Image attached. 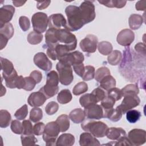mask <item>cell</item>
Returning a JSON list of instances; mask_svg holds the SVG:
<instances>
[{
  "instance_id": "1",
  "label": "cell",
  "mask_w": 146,
  "mask_h": 146,
  "mask_svg": "<svg viewBox=\"0 0 146 146\" xmlns=\"http://www.w3.org/2000/svg\"><path fill=\"white\" fill-rule=\"evenodd\" d=\"M65 13L67 17L66 29L68 31H77L85 25L79 7L68 6L65 9Z\"/></svg>"
},
{
  "instance_id": "2",
  "label": "cell",
  "mask_w": 146,
  "mask_h": 146,
  "mask_svg": "<svg viewBox=\"0 0 146 146\" xmlns=\"http://www.w3.org/2000/svg\"><path fill=\"white\" fill-rule=\"evenodd\" d=\"M57 44L66 45L69 48L71 51L76 48L77 39L74 34L66 29H61L59 30L55 29L52 48H54Z\"/></svg>"
},
{
  "instance_id": "3",
  "label": "cell",
  "mask_w": 146,
  "mask_h": 146,
  "mask_svg": "<svg viewBox=\"0 0 146 146\" xmlns=\"http://www.w3.org/2000/svg\"><path fill=\"white\" fill-rule=\"evenodd\" d=\"M59 82L58 73L54 70L51 71L47 75L46 84L39 90V91L42 92L47 99L52 98L58 92Z\"/></svg>"
},
{
  "instance_id": "4",
  "label": "cell",
  "mask_w": 146,
  "mask_h": 146,
  "mask_svg": "<svg viewBox=\"0 0 146 146\" xmlns=\"http://www.w3.org/2000/svg\"><path fill=\"white\" fill-rule=\"evenodd\" d=\"M82 128L96 137H103L106 135L108 126L102 121H86L82 123Z\"/></svg>"
},
{
  "instance_id": "5",
  "label": "cell",
  "mask_w": 146,
  "mask_h": 146,
  "mask_svg": "<svg viewBox=\"0 0 146 146\" xmlns=\"http://www.w3.org/2000/svg\"><path fill=\"white\" fill-rule=\"evenodd\" d=\"M56 68L58 72L60 83L64 86L70 85L74 79L71 66L66 62L59 60L56 65Z\"/></svg>"
},
{
  "instance_id": "6",
  "label": "cell",
  "mask_w": 146,
  "mask_h": 146,
  "mask_svg": "<svg viewBox=\"0 0 146 146\" xmlns=\"http://www.w3.org/2000/svg\"><path fill=\"white\" fill-rule=\"evenodd\" d=\"M60 129L56 121H51L46 125L43 133V139L47 145H56V138Z\"/></svg>"
},
{
  "instance_id": "7",
  "label": "cell",
  "mask_w": 146,
  "mask_h": 146,
  "mask_svg": "<svg viewBox=\"0 0 146 146\" xmlns=\"http://www.w3.org/2000/svg\"><path fill=\"white\" fill-rule=\"evenodd\" d=\"M34 31L38 33H44L48 25V18L46 14L42 12L35 13L31 18Z\"/></svg>"
},
{
  "instance_id": "8",
  "label": "cell",
  "mask_w": 146,
  "mask_h": 146,
  "mask_svg": "<svg viewBox=\"0 0 146 146\" xmlns=\"http://www.w3.org/2000/svg\"><path fill=\"white\" fill-rule=\"evenodd\" d=\"M83 17L84 24H87L93 21L95 18V6L91 1H83L79 7Z\"/></svg>"
},
{
  "instance_id": "9",
  "label": "cell",
  "mask_w": 146,
  "mask_h": 146,
  "mask_svg": "<svg viewBox=\"0 0 146 146\" xmlns=\"http://www.w3.org/2000/svg\"><path fill=\"white\" fill-rule=\"evenodd\" d=\"M121 103L116 107L122 114L125 113L128 111L138 106L140 103V98L137 95H130L124 96Z\"/></svg>"
},
{
  "instance_id": "10",
  "label": "cell",
  "mask_w": 146,
  "mask_h": 146,
  "mask_svg": "<svg viewBox=\"0 0 146 146\" xmlns=\"http://www.w3.org/2000/svg\"><path fill=\"white\" fill-rule=\"evenodd\" d=\"M98 43V39L95 35L88 34L80 41L79 46L83 51L93 53L96 50Z\"/></svg>"
},
{
  "instance_id": "11",
  "label": "cell",
  "mask_w": 146,
  "mask_h": 146,
  "mask_svg": "<svg viewBox=\"0 0 146 146\" xmlns=\"http://www.w3.org/2000/svg\"><path fill=\"white\" fill-rule=\"evenodd\" d=\"M83 111L85 117L88 120H99L103 117V108L96 103L85 107Z\"/></svg>"
},
{
  "instance_id": "12",
  "label": "cell",
  "mask_w": 146,
  "mask_h": 146,
  "mask_svg": "<svg viewBox=\"0 0 146 146\" xmlns=\"http://www.w3.org/2000/svg\"><path fill=\"white\" fill-rule=\"evenodd\" d=\"M128 139L132 145H143L146 141V132L144 129H133L129 132Z\"/></svg>"
},
{
  "instance_id": "13",
  "label": "cell",
  "mask_w": 146,
  "mask_h": 146,
  "mask_svg": "<svg viewBox=\"0 0 146 146\" xmlns=\"http://www.w3.org/2000/svg\"><path fill=\"white\" fill-rule=\"evenodd\" d=\"M35 64L44 71H50L52 68V63L47 55L42 52L36 53L34 57Z\"/></svg>"
},
{
  "instance_id": "14",
  "label": "cell",
  "mask_w": 146,
  "mask_h": 146,
  "mask_svg": "<svg viewBox=\"0 0 146 146\" xmlns=\"http://www.w3.org/2000/svg\"><path fill=\"white\" fill-rule=\"evenodd\" d=\"M135 39V34L130 29H123L117 36V42L123 46H129Z\"/></svg>"
},
{
  "instance_id": "15",
  "label": "cell",
  "mask_w": 146,
  "mask_h": 146,
  "mask_svg": "<svg viewBox=\"0 0 146 146\" xmlns=\"http://www.w3.org/2000/svg\"><path fill=\"white\" fill-rule=\"evenodd\" d=\"M66 25L67 21L62 14H54L48 17L49 29L59 30L61 29L62 27H64V29H66Z\"/></svg>"
},
{
  "instance_id": "16",
  "label": "cell",
  "mask_w": 146,
  "mask_h": 146,
  "mask_svg": "<svg viewBox=\"0 0 146 146\" xmlns=\"http://www.w3.org/2000/svg\"><path fill=\"white\" fill-rule=\"evenodd\" d=\"M15 13V8L11 5H5L0 9V27L12 19Z\"/></svg>"
},
{
  "instance_id": "17",
  "label": "cell",
  "mask_w": 146,
  "mask_h": 146,
  "mask_svg": "<svg viewBox=\"0 0 146 146\" xmlns=\"http://www.w3.org/2000/svg\"><path fill=\"white\" fill-rule=\"evenodd\" d=\"M84 59V56L82 52L78 51H75L71 52H69L64 56L62 58L59 60L66 62L67 63L72 66L74 64L83 63Z\"/></svg>"
},
{
  "instance_id": "18",
  "label": "cell",
  "mask_w": 146,
  "mask_h": 146,
  "mask_svg": "<svg viewBox=\"0 0 146 146\" xmlns=\"http://www.w3.org/2000/svg\"><path fill=\"white\" fill-rule=\"evenodd\" d=\"M47 98L40 91L32 92L28 98L27 102L31 107H38L42 106L46 101Z\"/></svg>"
},
{
  "instance_id": "19",
  "label": "cell",
  "mask_w": 146,
  "mask_h": 146,
  "mask_svg": "<svg viewBox=\"0 0 146 146\" xmlns=\"http://www.w3.org/2000/svg\"><path fill=\"white\" fill-rule=\"evenodd\" d=\"M79 144L81 146L100 145V144L98 139L91 133L86 132H83L80 135Z\"/></svg>"
},
{
  "instance_id": "20",
  "label": "cell",
  "mask_w": 146,
  "mask_h": 146,
  "mask_svg": "<svg viewBox=\"0 0 146 146\" xmlns=\"http://www.w3.org/2000/svg\"><path fill=\"white\" fill-rule=\"evenodd\" d=\"M1 66L4 79L10 76L16 71L12 62L6 58L1 57Z\"/></svg>"
},
{
  "instance_id": "21",
  "label": "cell",
  "mask_w": 146,
  "mask_h": 146,
  "mask_svg": "<svg viewBox=\"0 0 146 146\" xmlns=\"http://www.w3.org/2000/svg\"><path fill=\"white\" fill-rule=\"evenodd\" d=\"M106 136L110 140H117L120 137L126 136V132L120 127H111L107 129Z\"/></svg>"
},
{
  "instance_id": "22",
  "label": "cell",
  "mask_w": 146,
  "mask_h": 146,
  "mask_svg": "<svg viewBox=\"0 0 146 146\" xmlns=\"http://www.w3.org/2000/svg\"><path fill=\"white\" fill-rule=\"evenodd\" d=\"M75 143V137L71 133H63L57 139L56 145L71 146Z\"/></svg>"
},
{
  "instance_id": "23",
  "label": "cell",
  "mask_w": 146,
  "mask_h": 146,
  "mask_svg": "<svg viewBox=\"0 0 146 146\" xmlns=\"http://www.w3.org/2000/svg\"><path fill=\"white\" fill-rule=\"evenodd\" d=\"M122 113L121 112L117 109H113V108L103 110V117L108 118L112 121H117L120 120L122 117Z\"/></svg>"
},
{
  "instance_id": "24",
  "label": "cell",
  "mask_w": 146,
  "mask_h": 146,
  "mask_svg": "<svg viewBox=\"0 0 146 146\" xmlns=\"http://www.w3.org/2000/svg\"><path fill=\"white\" fill-rule=\"evenodd\" d=\"M69 117L71 120L75 124L82 123L84 119L85 115L84 111L80 108H75L71 111L69 114Z\"/></svg>"
},
{
  "instance_id": "25",
  "label": "cell",
  "mask_w": 146,
  "mask_h": 146,
  "mask_svg": "<svg viewBox=\"0 0 146 146\" xmlns=\"http://www.w3.org/2000/svg\"><path fill=\"white\" fill-rule=\"evenodd\" d=\"M143 17L139 14H132L128 19L129 27L132 30H137L140 28L143 24Z\"/></svg>"
},
{
  "instance_id": "26",
  "label": "cell",
  "mask_w": 146,
  "mask_h": 146,
  "mask_svg": "<svg viewBox=\"0 0 146 146\" xmlns=\"http://www.w3.org/2000/svg\"><path fill=\"white\" fill-rule=\"evenodd\" d=\"M99 83L100 87L106 91H108L116 86V80L110 75L105 76L99 82Z\"/></svg>"
},
{
  "instance_id": "27",
  "label": "cell",
  "mask_w": 146,
  "mask_h": 146,
  "mask_svg": "<svg viewBox=\"0 0 146 146\" xmlns=\"http://www.w3.org/2000/svg\"><path fill=\"white\" fill-rule=\"evenodd\" d=\"M55 121L59 125L62 132H66L70 128V117L67 115H61L58 117Z\"/></svg>"
},
{
  "instance_id": "28",
  "label": "cell",
  "mask_w": 146,
  "mask_h": 146,
  "mask_svg": "<svg viewBox=\"0 0 146 146\" xmlns=\"http://www.w3.org/2000/svg\"><path fill=\"white\" fill-rule=\"evenodd\" d=\"M72 96L69 90L64 89L61 90L57 96L58 102L60 104H67L72 100Z\"/></svg>"
},
{
  "instance_id": "29",
  "label": "cell",
  "mask_w": 146,
  "mask_h": 146,
  "mask_svg": "<svg viewBox=\"0 0 146 146\" xmlns=\"http://www.w3.org/2000/svg\"><path fill=\"white\" fill-rule=\"evenodd\" d=\"M122 58L121 52L119 50L112 51L108 56V62L112 66H116L119 64Z\"/></svg>"
},
{
  "instance_id": "30",
  "label": "cell",
  "mask_w": 146,
  "mask_h": 146,
  "mask_svg": "<svg viewBox=\"0 0 146 146\" xmlns=\"http://www.w3.org/2000/svg\"><path fill=\"white\" fill-rule=\"evenodd\" d=\"M123 96H130V95H137L139 93V90L136 84H129L125 86L121 90Z\"/></svg>"
},
{
  "instance_id": "31",
  "label": "cell",
  "mask_w": 146,
  "mask_h": 146,
  "mask_svg": "<svg viewBox=\"0 0 146 146\" xmlns=\"http://www.w3.org/2000/svg\"><path fill=\"white\" fill-rule=\"evenodd\" d=\"M14 28L11 23H7L3 26L0 27V35L9 39L14 35Z\"/></svg>"
},
{
  "instance_id": "32",
  "label": "cell",
  "mask_w": 146,
  "mask_h": 146,
  "mask_svg": "<svg viewBox=\"0 0 146 146\" xmlns=\"http://www.w3.org/2000/svg\"><path fill=\"white\" fill-rule=\"evenodd\" d=\"M98 2L108 7H116V8H122L125 5L126 1H120V0H110V1H98Z\"/></svg>"
},
{
  "instance_id": "33",
  "label": "cell",
  "mask_w": 146,
  "mask_h": 146,
  "mask_svg": "<svg viewBox=\"0 0 146 146\" xmlns=\"http://www.w3.org/2000/svg\"><path fill=\"white\" fill-rule=\"evenodd\" d=\"M11 119L10 113L6 110H1L0 111V127L1 128H6L9 125Z\"/></svg>"
},
{
  "instance_id": "34",
  "label": "cell",
  "mask_w": 146,
  "mask_h": 146,
  "mask_svg": "<svg viewBox=\"0 0 146 146\" xmlns=\"http://www.w3.org/2000/svg\"><path fill=\"white\" fill-rule=\"evenodd\" d=\"M112 48L111 43L107 41H102L98 45L99 52L103 55H109L112 51Z\"/></svg>"
},
{
  "instance_id": "35",
  "label": "cell",
  "mask_w": 146,
  "mask_h": 146,
  "mask_svg": "<svg viewBox=\"0 0 146 146\" xmlns=\"http://www.w3.org/2000/svg\"><path fill=\"white\" fill-rule=\"evenodd\" d=\"M43 39V35L35 31H31L27 35V40L31 44H38Z\"/></svg>"
},
{
  "instance_id": "36",
  "label": "cell",
  "mask_w": 146,
  "mask_h": 146,
  "mask_svg": "<svg viewBox=\"0 0 146 146\" xmlns=\"http://www.w3.org/2000/svg\"><path fill=\"white\" fill-rule=\"evenodd\" d=\"M141 115L140 111L136 110H130L126 112V119L130 123H135L140 119Z\"/></svg>"
},
{
  "instance_id": "37",
  "label": "cell",
  "mask_w": 146,
  "mask_h": 146,
  "mask_svg": "<svg viewBox=\"0 0 146 146\" xmlns=\"http://www.w3.org/2000/svg\"><path fill=\"white\" fill-rule=\"evenodd\" d=\"M91 94L95 103H98L100 101H102L106 96L105 91L101 87H98L94 89Z\"/></svg>"
},
{
  "instance_id": "38",
  "label": "cell",
  "mask_w": 146,
  "mask_h": 146,
  "mask_svg": "<svg viewBox=\"0 0 146 146\" xmlns=\"http://www.w3.org/2000/svg\"><path fill=\"white\" fill-rule=\"evenodd\" d=\"M43 117V112L42 110L38 107L33 108L30 112L29 119L34 123H36L42 119Z\"/></svg>"
},
{
  "instance_id": "39",
  "label": "cell",
  "mask_w": 146,
  "mask_h": 146,
  "mask_svg": "<svg viewBox=\"0 0 146 146\" xmlns=\"http://www.w3.org/2000/svg\"><path fill=\"white\" fill-rule=\"evenodd\" d=\"M22 145L24 146L35 145L38 140L33 134L31 135H23L21 136Z\"/></svg>"
},
{
  "instance_id": "40",
  "label": "cell",
  "mask_w": 146,
  "mask_h": 146,
  "mask_svg": "<svg viewBox=\"0 0 146 146\" xmlns=\"http://www.w3.org/2000/svg\"><path fill=\"white\" fill-rule=\"evenodd\" d=\"M95 70L92 66H86L84 67V72L82 76L83 80L88 81L92 80L95 77Z\"/></svg>"
},
{
  "instance_id": "41",
  "label": "cell",
  "mask_w": 146,
  "mask_h": 146,
  "mask_svg": "<svg viewBox=\"0 0 146 146\" xmlns=\"http://www.w3.org/2000/svg\"><path fill=\"white\" fill-rule=\"evenodd\" d=\"M88 90V85L86 82H80L77 83L72 89L73 94L79 95L86 92Z\"/></svg>"
},
{
  "instance_id": "42",
  "label": "cell",
  "mask_w": 146,
  "mask_h": 146,
  "mask_svg": "<svg viewBox=\"0 0 146 146\" xmlns=\"http://www.w3.org/2000/svg\"><path fill=\"white\" fill-rule=\"evenodd\" d=\"M108 75H110V70L106 67H102L96 70L94 78L97 82H99L103 78Z\"/></svg>"
},
{
  "instance_id": "43",
  "label": "cell",
  "mask_w": 146,
  "mask_h": 146,
  "mask_svg": "<svg viewBox=\"0 0 146 146\" xmlns=\"http://www.w3.org/2000/svg\"><path fill=\"white\" fill-rule=\"evenodd\" d=\"M79 103L81 106L84 108L95 103L91 94H86L82 95L79 99Z\"/></svg>"
},
{
  "instance_id": "44",
  "label": "cell",
  "mask_w": 146,
  "mask_h": 146,
  "mask_svg": "<svg viewBox=\"0 0 146 146\" xmlns=\"http://www.w3.org/2000/svg\"><path fill=\"white\" fill-rule=\"evenodd\" d=\"M115 100L112 98L106 96L102 101H101V106L104 109L103 110H109L113 108L115 103Z\"/></svg>"
},
{
  "instance_id": "45",
  "label": "cell",
  "mask_w": 146,
  "mask_h": 146,
  "mask_svg": "<svg viewBox=\"0 0 146 146\" xmlns=\"http://www.w3.org/2000/svg\"><path fill=\"white\" fill-rule=\"evenodd\" d=\"M28 114V107L26 104H24L20 108L17 110L14 113V116L18 120H23Z\"/></svg>"
},
{
  "instance_id": "46",
  "label": "cell",
  "mask_w": 146,
  "mask_h": 146,
  "mask_svg": "<svg viewBox=\"0 0 146 146\" xmlns=\"http://www.w3.org/2000/svg\"><path fill=\"white\" fill-rule=\"evenodd\" d=\"M10 128L11 131L15 134H22L23 132L22 123L18 120H14L11 123Z\"/></svg>"
},
{
  "instance_id": "47",
  "label": "cell",
  "mask_w": 146,
  "mask_h": 146,
  "mask_svg": "<svg viewBox=\"0 0 146 146\" xmlns=\"http://www.w3.org/2000/svg\"><path fill=\"white\" fill-rule=\"evenodd\" d=\"M59 108V105L55 102H49L45 107V111L46 113L48 115H54L56 113Z\"/></svg>"
},
{
  "instance_id": "48",
  "label": "cell",
  "mask_w": 146,
  "mask_h": 146,
  "mask_svg": "<svg viewBox=\"0 0 146 146\" xmlns=\"http://www.w3.org/2000/svg\"><path fill=\"white\" fill-rule=\"evenodd\" d=\"M107 95L108 96L114 99L115 101H117L120 100L123 96L121 90L116 87H113L109 90L108 91Z\"/></svg>"
},
{
  "instance_id": "49",
  "label": "cell",
  "mask_w": 146,
  "mask_h": 146,
  "mask_svg": "<svg viewBox=\"0 0 146 146\" xmlns=\"http://www.w3.org/2000/svg\"><path fill=\"white\" fill-rule=\"evenodd\" d=\"M19 25L21 29L23 31H27L30 27L29 19L26 16H21L19 18Z\"/></svg>"
},
{
  "instance_id": "50",
  "label": "cell",
  "mask_w": 146,
  "mask_h": 146,
  "mask_svg": "<svg viewBox=\"0 0 146 146\" xmlns=\"http://www.w3.org/2000/svg\"><path fill=\"white\" fill-rule=\"evenodd\" d=\"M25 84L23 90L28 91L33 90L36 84V82L30 76L27 77H25Z\"/></svg>"
},
{
  "instance_id": "51",
  "label": "cell",
  "mask_w": 146,
  "mask_h": 146,
  "mask_svg": "<svg viewBox=\"0 0 146 146\" xmlns=\"http://www.w3.org/2000/svg\"><path fill=\"white\" fill-rule=\"evenodd\" d=\"M22 123L23 128V135H31L34 133L33 127L30 120H24Z\"/></svg>"
},
{
  "instance_id": "52",
  "label": "cell",
  "mask_w": 146,
  "mask_h": 146,
  "mask_svg": "<svg viewBox=\"0 0 146 146\" xmlns=\"http://www.w3.org/2000/svg\"><path fill=\"white\" fill-rule=\"evenodd\" d=\"M45 125L42 122H38L36 123L33 127V133L35 135L39 136L43 134Z\"/></svg>"
},
{
  "instance_id": "53",
  "label": "cell",
  "mask_w": 146,
  "mask_h": 146,
  "mask_svg": "<svg viewBox=\"0 0 146 146\" xmlns=\"http://www.w3.org/2000/svg\"><path fill=\"white\" fill-rule=\"evenodd\" d=\"M73 69L75 71V72L79 76L82 77L84 74V66L83 63L76 64L72 66Z\"/></svg>"
},
{
  "instance_id": "54",
  "label": "cell",
  "mask_w": 146,
  "mask_h": 146,
  "mask_svg": "<svg viewBox=\"0 0 146 146\" xmlns=\"http://www.w3.org/2000/svg\"><path fill=\"white\" fill-rule=\"evenodd\" d=\"M30 76L34 79L36 82V84L39 83L42 79V73L38 70H34L30 73Z\"/></svg>"
},
{
  "instance_id": "55",
  "label": "cell",
  "mask_w": 146,
  "mask_h": 146,
  "mask_svg": "<svg viewBox=\"0 0 146 146\" xmlns=\"http://www.w3.org/2000/svg\"><path fill=\"white\" fill-rule=\"evenodd\" d=\"M115 145H132L128 137L125 136H123L120 137L119 139L116 141V143L114 144Z\"/></svg>"
},
{
  "instance_id": "56",
  "label": "cell",
  "mask_w": 146,
  "mask_h": 146,
  "mask_svg": "<svg viewBox=\"0 0 146 146\" xmlns=\"http://www.w3.org/2000/svg\"><path fill=\"white\" fill-rule=\"evenodd\" d=\"M25 84V77L22 76H18L15 82V87L18 89H23Z\"/></svg>"
},
{
  "instance_id": "57",
  "label": "cell",
  "mask_w": 146,
  "mask_h": 146,
  "mask_svg": "<svg viewBox=\"0 0 146 146\" xmlns=\"http://www.w3.org/2000/svg\"><path fill=\"white\" fill-rule=\"evenodd\" d=\"M135 49L138 53L143 55L144 56H145V48L144 44H143L142 43H138L136 44Z\"/></svg>"
},
{
  "instance_id": "58",
  "label": "cell",
  "mask_w": 146,
  "mask_h": 146,
  "mask_svg": "<svg viewBox=\"0 0 146 146\" xmlns=\"http://www.w3.org/2000/svg\"><path fill=\"white\" fill-rule=\"evenodd\" d=\"M51 3V1H38L37 2L36 7L38 10H43L47 8Z\"/></svg>"
},
{
  "instance_id": "59",
  "label": "cell",
  "mask_w": 146,
  "mask_h": 146,
  "mask_svg": "<svg viewBox=\"0 0 146 146\" xmlns=\"http://www.w3.org/2000/svg\"><path fill=\"white\" fill-rule=\"evenodd\" d=\"M136 9L140 11H144L145 9V1H139L136 3Z\"/></svg>"
},
{
  "instance_id": "60",
  "label": "cell",
  "mask_w": 146,
  "mask_h": 146,
  "mask_svg": "<svg viewBox=\"0 0 146 146\" xmlns=\"http://www.w3.org/2000/svg\"><path fill=\"white\" fill-rule=\"evenodd\" d=\"M9 39H7L6 38L4 37L3 36L0 35V49L2 50L4 47H6L7 41Z\"/></svg>"
},
{
  "instance_id": "61",
  "label": "cell",
  "mask_w": 146,
  "mask_h": 146,
  "mask_svg": "<svg viewBox=\"0 0 146 146\" xmlns=\"http://www.w3.org/2000/svg\"><path fill=\"white\" fill-rule=\"evenodd\" d=\"M13 3L14 5L16 7H19L22 5H23L25 3L26 1H13Z\"/></svg>"
}]
</instances>
